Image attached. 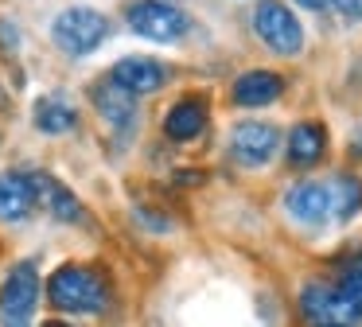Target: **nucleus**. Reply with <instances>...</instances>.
Instances as JSON below:
<instances>
[{"mask_svg": "<svg viewBox=\"0 0 362 327\" xmlns=\"http://www.w3.org/2000/svg\"><path fill=\"white\" fill-rule=\"evenodd\" d=\"M110 78L129 93H152L168 82V67L156 59H121Z\"/></svg>", "mask_w": 362, "mask_h": 327, "instance_id": "9", "label": "nucleus"}, {"mask_svg": "<svg viewBox=\"0 0 362 327\" xmlns=\"http://www.w3.org/2000/svg\"><path fill=\"white\" fill-rule=\"evenodd\" d=\"M296 4H304V8H327L331 0H296Z\"/></svg>", "mask_w": 362, "mask_h": 327, "instance_id": "21", "label": "nucleus"}, {"mask_svg": "<svg viewBox=\"0 0 362 327\" xmlns=\"http://www.w3.org/2000/svg\"><path fill=\"white\" fill-rule=\"evenodd\" d=\"M206 129V101L203 98H183L168 109L164 117V132L172 140H195Z\"/></svg>", "mask_w": 362, "mask_h": 327, "instance_id": "13", "label": "nucleus"}, {"mask_svg": "<svg viewBox=\"0 0 362 327\" xmlns=\"http://www.w3.org/2000/svg\"><path fill=\"white\" fill-rule=\"evenodd\" d=\"M136 218H141L148 230H168V218L160 214V210H136Z\"/></svg>", "mask_w": 362, "mask_h": 327, "instance_id": "20", "label": "nucleus"}, {"mask_svg": "<svg viewBox=\"0 0 362 327\" xmlns=\"http://www.w3.org/2000/svg\"><path fill=\"white\" fill-rule=\"evenodd\" d=\"M129 28L152 43H175V39L187 35V16L164 0H136L129 8Z\"/></svg>", "mask_w": 362, "mask_h": 327, "instance_id": "4", "label": "nucleus"}, {"mask_svg": "<svg viewBox=\"0 0 362 327\" xmlns=\"http://www.w3.org/2000/svg\"><path fill=\"white\" fill-rule=\"evenodd\" d=\"M253 28H257L261 43L276 54H296L300 47H304V28H300V20L284 4H276V0H265V4L257 8Z\"/></svg>", "mask_w": 362, "mask_h": 327, "instance_id": "6", "label": "nucleus"}, {"mask_svg": "<svg viewBox=\"0 0 362 327\" xmlns=\"http://www.w3.org/2000/svg\"><path fill=\"white\" fill-rule=\"evenodd\" d=\"M43 327H74V323H63V319H51V323H43Z\"/></svg>", "mask_w": 362, "mask_h": 327, "instance_id": "22", "label": "nucleus"}, {"mask_svg": "<svg viewBox=\"0 0 362 327\" xmlns=\"http://www.w3.org/2000/svg\"><path fill=\"white\" fill-rule=\"evenodd\" d=\"M300 311H304L308 327H354L362 319L335 285H308L300 292Z\"/></svg>", "mask_w": 362, "mask_h": 327, "instance_id": "5", "label": "nucleus"}, {"mask_svg": "<svg viewBox=\"0 0 362 327\" xmlns=\"http://www.w3.org/2000/svg\"><path fill=\"white\" fill-rule=\"evenodd\" d=\"M331 4L339 8V16H343V20H351V23L362 20V0H331Z\"/></svg>", "mask_w": 362, "mask_h": 327, "instance_id": "19", "label": "nucleus"}, {"mask_svg": "<svg viewBox=\"0 0 362 327\" xmlns=\"http://www.w3.org/2000/svg\"><path fill=\"white\" fill-rule=\"evenodd\" d=\"M35 207V187L32 176L4 171L0 176V222H24Z\"/></svg>", "mask_w": 362, "mask_h": 327, "instance_id": "10", "label": "nucleus"}, {"mask_svg": "<svg viewBox=\"0 0 362 327\" xmlns=\"http://www.w3.org/2000/svg\"><path fill=\"white\" fill-rule=\"evenodd\" d=\"M35 125H40L43 132H51V137L71 132L74 125H78V109H74L63 93H47V98H40V105H35Z\"/></svg>", "mask_w": 362, "mask_h": 327, "instance_id": "16", "label": "nucleus"}, {"mask_svg": "<svg viewBox=\"0 0 362 327\" xmlns=\"http://www.w3.org/2000/svg\"><path fill=\"white\" fill-rule=\"evenodd\" d=\"M47 296L59 311H102L110 304V280L90 265H59L47 280Z\"/></svg>", "mask_w": 362, "mask_h": 327, "instance_id": "1", "label": "nucleus"}, {"mask_svg": "<svg viewBox=\"0 0 362 327\" xmlns=\"http://www.w3.org/2000/svg\"><path fill=\"white\" fill-rule=\"evenodd\" d=\"M335 288H339V292H343V300H346V304H351V308H354V311H358V316H362V265H354V269L346 272V277L339 280Z\"/></svg>", "mask_w": 362, "mask_h": 327, "instance_id": "18", "label": "nucleus"}, {"mask_svg": "<svg viewBox=\"0 0 362 327\" xmlns=\"http://www.w3.org/2000/svg\"><path fill=\"white\" fill-rule=\"evenodd\" d=\"M284 93V82L273 74V70H250L234 82V101L245 109H257V105H273L276 98Z\"/></svg>", "mask_w": 362, "mask_h": 327, "instance_id": "12", "label": "nucleus"}, {"mask_svg": "<svg viewBox=\"0 0 362 327\" xmlns=\"http://www.w3.org/2000/svg\"><path fill=\"white\" fill-rule=\"evenodd\" d=\"M284 207H288V214L300 218V222L320 226L323 218L331 214V191L323 183H296L288 191V199H284Z\"/></svg>", "mask_w": 362, "mask_h": 327, "instance_id": "11", "label": "nucleus"}, {"mask_svg": "<svg viewBox=\"0 0 362 327\" xmlns=\"http://www.w3.org/2000/svg\"><path fill=\"white\" fill-rule=\"evenodd\" d=\"M94 105H98V113H102L105 121L113 125V129H125V125H133V117H136V101H133V93L121 90V86L113 82V78L98 82V90H94Z\"/></svg>", "mask_w": 362, "mask_h": 327, "instance_id": "14", "label": "nucleus"}, {"mask_svg": "<svg viewBox=\"0 0 362 327\" xmlns=\"http://www.w3.org/2000/svg\"><path fill=\"white\" fill-rule=\"evenodd\" d=\"M32 187H35V202H43V210L51 218H59V222H86V207L74 199L71 187H63L51 176H32Z\"/></svg>", "mask_w": 362, "mask_h": 327, "instance_id": "8", "label": "nucleus"}, {"mask_svg": "<svg viewBox=\"0 0 362 327\" xmlns=\"http://www.w3.org/2000/svg\"><path fill=\"white\" fill-rule=\"evenodd\" d=\"M51 35L63 47L66 54H90L105 43L110 35V20L94 8H66L55 23H51Z\"/></svg>", "mask_w": 362, "mask_h": 327, "instance_id": "3", "label": "nucleus"}, {"mask_svg": "<svg viewBox=\"0 0 362 327\" xmlns=\"http://www.w3.org/2000/svg\"><path fill=\"white\" fill-rule=\"evenodd\" d=\"M358 210H362V183L354 176H339L335 191H331V214H335L339 222H346V218H354Z\"/></svg>", "mask_w": 362, "mask_h": 327, "instance_id": "17", "label": "nucleus"}, {"mask_svg": "<svg viewBox=\"0 0 362 327\" xmlns=\"http://www.w3.org/2000/svg\"><path fill=\"white\" fill-rule=\"evenodd\" d=\"M35 300H40V272L32 261L12 265V272L0 285V323L4 327H32Z\"/></svg>", "mask_w": 362, "mask_h": 327, "instance_id": "2", "label": "nucleus"}, {"mask_svg": "<svg viewBox=\"0 0 362 327\" xmlns=\"http://www.w3.org/2000/svg\"><path fill=\"white\" fill-rule=\"evenodd\" d=\"M323 152H327V132H323V125L304 121L292 129V137H288V164L292 168H312V164L323 160Z\"/></svg>", "mask_w": 362, "mask_h": 327, "instance_id": "15", "label": "nucleus"}, {"mask_svg": "<svg viewBox=\"0 0 362 327\" xmlns=\"http://www.w3.org/2000/svg\"><path fill=\"white\" fill-rule=\"evenodd\" d=\"M276 129L265 121H245L234 129V140H230V152H234V160L242 164V168H261V164L273 160L276 152Z\"/></svg>", "mask_w": 362, "mask_h": 327, "instance_id": "7", "label": "nucleus"}]
</instances>
